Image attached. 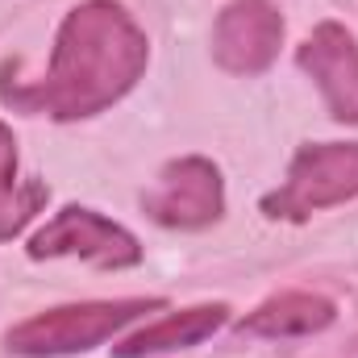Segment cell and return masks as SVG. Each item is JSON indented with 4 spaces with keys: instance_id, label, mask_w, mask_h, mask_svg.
Segmentation results:
<instances>
[{
    "instance_id": "6da1fadb",
    "label": "cell",
    "mask_w": 358,
    "mask_h": 358,
    "mask_svg": "<svg viewBox=\"0 0 358 358\" xmlns=\"http://www.w3.org/2000/svg\"><path fill=\"white\" fill-rule=\"evenodd\" d=\"M146 63L150 42L129 8L117 0H84L59 25L46 76L21 84L0 71V100L29 117L84 121L113 108L146 76Z\"/></svg>"
},
{
    "instance_id": "7a4b0ae2",
    "label": "cell",
    "mask_w": 358,
    "mask_h": 358,
    "mask_svg": "<svg viewBox=\"0 0 358 358\" xmlns=\"http://www.w3.org/2000/svg\"><path fill=\"white\" fill-rule=\"evenodd\" d=\"M167 300L163 296H129V300H92V304H63L50 313H38L29 321H21L17 329H8L4 346L13 355L25 358H63V355H84L92 346L108 342L113 334H121L129 321L146 317V313H163Z\"/></svg>"
},
{
    "instance_id": "3957f363",
    "label": "cell",
    "mask_w": 358,
    "mask_h": 358,
    "mask_svg": "<svg viewBox=\"0 0 358 358\" xmlns=\"http://www.w3.org/2000/svg\"><path fill=\"white\" fill-rule=\"evenodd\" d=\"M358 196V142H308L296 150L287 179L263 196V213L275 221H308L321 208Z\"/></svg>"
},
{
    "instance_id": "277c9868",
    "label": "cell",
    "mask_w": 358,
    "mask_h": 358,
    "mask_svg": "<svg viewBox=\"0 0 358 358\" xmlns=\"http://www.w3.org/2000/svg\"><path fill=\"white\" fill-rule=\"evenodd\" d=\"M63 255L104 271H125L142 263L138 238L125 225L100 217L96 208H84V204H67L55 221H46L29 238V259H63Z\"/></svg>"
},
{
    "instance_id": "5b68a950",
    "label": "cell",
    "mask_w": 358,
    "mask_h": 358,
    "mask_svg": "<svg viewBox=\"0 0 358 358\" xmlns=\"http://www.w3.org/2000/svg\"><path fill=\"white\" fill-rule=\"evenodd\" d=\"M150 221L167 229H204L225 213V179L213 159L187 155L159 171V183L142 196Z\"/></svg>"
},
{
    "instance_id": "8992f818",
    "label": "cell",
    "mask_w": 358,
    "mask_h": 358,
    "mask_svg": "<svg viewBox=\"0 0 358 358\" xmlns=\"http://www.w3.org/2000/svg\"><path fill=\"white\" fill-rule=\"evenodd\" d=\"M283 42V17L271 0H229L213 25V59L229 76H263Z\"/></svg>"
},
{
    "instance_id": "52a82bcc",
    "label": "cell",
    "mask_w": 358,
    "mask_h": 358,
    "mask_svg": "<svg viewBox=\"0 0 358 358\" xmlns=\"http://www.w3.org/2000/svg\"><path fill=\"white\" fill-rule=\"evenodd\" d=\"M296 63L304 76H313V84L321 92L325 108L334 121L358 125V38L338 25V21H321L304 46L296 50Z\"/></svg>"
},
{
    "instance_id": "ba28073f",
    "label": "cell",
    "mask_w": 358,
    "mask_h": 358,
    "mask_svg": "<svg viewBox=\"0 0 358 358\" xmlns=\"http://www.w3.org/2000/svg\"><path fill=\"white\" fill-rule=\"evenodd\" d=\"M229 321V304H196L183 313H167L155 325H142L138 334H129L125 342L113 346L117 358H150V355H167V350H187L204 338H213L221 325Z\"/></svg>"
},
{
    "instance_id": "9c48e42d",
    "label": "cell",
    "mask_w": 358,
    "mask_h": 358,
    "mask_svg": "<svg viewBox=\"0 0 358 358\" xmlns=\"http://www.w3.org/2000/svg\"><path fill=\"white\" fill-rule=\"evenodd\" d=\"M334 325V304L313 292H279L238 321L250 338H308Z\"/></svg>"
},
{
    "instance_id": "30bf717a",
    "label": "cell",
    "mask_w": 358,
    "mask_h": 358,
    "mask_svg": "<svg viewBox=\"0 0 358 358\" xmlns=\"http://www.w3.org/2000/svg\"><path fill=\"white\" fill-rule=\"evenodd\" d=\"M50 187L42 179L21 176V159H17V138L13 129L0 121V242L17 238L46 204Z\"/></svg>"
}]
</instances>
